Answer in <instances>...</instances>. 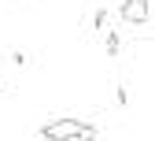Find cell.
I'll return each instance as SVG.
<instances>
[{"mask_svg":"<svg viewBox=\"0 0 155 141\" xmlns=\"http://www.w3.org/2000/svg\"><path fill=\"white\" fill-rule=\"evenodd\" d=\"M114 97H118V104H122V108L129 104V93H126V86H118V89H114Z\"/></svg>","mask_w":155,"mask_h":141,"instance_id":"cell-6","label":"cell"},{"mask_svg":"<svg viewBox=\"0 0 155 141\" xmlns=\"http://www.w3.org/2000/svg\"><path fill=\"white\" fill-rule=\"evenodd\" d=\"M45 141H96V126L85 119H52L41 126Z\"/></svg>","mask_w":155,"mask_h":141,"instance_id":"cell-1","label":"cell"},{"mask_svg":"<svg viewBox=\"0 0 155 141\" xmlns=\"http://www.w3.org/2000/svg\"><path fill=\"white\" fill-rule=\"evenodd\" d=\"M0 97H4V82H0Z\"/></svg>","mask_w":155,"mask_h":141,"instance_id":"cell-7","label":"cell"},{"mask_svg":"<svg viewBox=\"0 0 155 141\" xmlns=\"http://www.w3.org/2000/svg\"><path fill=\"white\" fill-rule=\"evenodd\" d=\"M104 45H107V56H118V52H122V37L114 33V30H107V37H104Z\"/></svg>","mask_w":155,"mask_h":141,"instance_id":"cell-3","label":"cell"},{"mask_svg":"<svg viewBox=\"0 0 155 141\" xmlns=\"http://www.w3.org/2000/svg\"><path fill=\"white\" fill-rule=\"evenodd\" d=\"M92 30H107V8H96L92 11Z\"/></svg>","mask_w":155,"mask_h":141,"instance_id":"cell-4","label":"cell"},{"mask_svg":"<svg viewBox=\"0 0 155 141\" xmlns=\"http://www.w3.org/2000/svg\"><path fill=\"white\" fill-rule=\"evenodd\" d=\"M8 59H11V67H26V63H30V56H26V52H18V48H15Z\"/></svg>","mask_w":155,"mask_h":141,"instance_id":"cell-5","label":"cell"},{"mask_svg":"<svg viewBox=\"0 0 155 141\" xmlns=\"http://www.w3.org/2000/svg\"><path fill=\"white\" fill-rule=\"evenodd\" d=\"M148 15H151L148 0H122V23L126 26H144Z\"/></svg>","mask_w":155,"mask_h":141,"instance_id":"cell-2","label":"cell"}]
</instances>
